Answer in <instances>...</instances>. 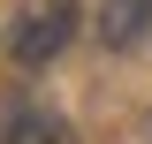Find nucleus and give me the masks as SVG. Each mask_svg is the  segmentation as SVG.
<instances>
[{
  "mask_svg": "<svg viewBox=\"0 0 152 144\" xmlns=\"http://www.w3.org/2000/svg\"><path fill=\"white\" fill-rule=\"evenodd\" d=\"M69 31H76V0H23L15 31H8V61H15L23 76L46 68V61L69 46Z\"/></svg>",
  "mask_w": 152,
  "mask_h": 144,
  "instance_id": "nucleus-1",
  "label": "nucleus"
},
{
  "mask_svg": "<svg viewBox=\"0 0 152 144\" xmlns=\"http://www.w3.org/2000/svg\"><path fill=\"white\" fill-rule=\"evenodd\" d=\"M0 144H76V137H69L61 114L31 106V99H8V106H0Z\"/></svg>",
  "mask_w": 152,
  "mask_h": 144,
  "instance_id": "nucleus-2",
  "label": "nucleus"
},
{
  "mask_svg": "<svg viewBox=\"0 0 152 144\" xmlns=\"http://www.w3.org/2000/svg\"><path fill=\"white\" fill-rule=\"evenodd\" d=\"M99 46L107 53H122V46H137L145 38V23H152V0H99Z\"/></svg>",
  "mask_w": 152,
  "mask_h": 144,
  "instance_id": "nucleus-3",
  "label": "nucleus"
}]
</instances>
